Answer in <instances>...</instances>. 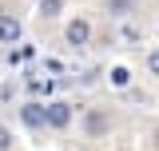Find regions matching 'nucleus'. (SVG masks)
<instances>
[{"mask_svg":"<svg viewBox=\"0 0 159 151\" xmlns=\"http://www.w3.org/2000/svg\"><path fill=\"white\" fill-rule=\"evenodd\" d=\"M64 40H68L72 48H80V44H88V40H92V24H88V20H72V24L64 28Z\"/></svg>","mask_w":159,"mask_h":151,"instance_id":"1","label":"nucleus"},{"mask_svg":"<svg viewBox=\"0 0 159 151\" xmlns=\"http://www.w3.org/2000/svg\"><path fill=\"white\" fill-rule=\"evenodd\" d=\"M32 92H40V95L52 92V80H32Z\"/></svg>","mask_w":159,"mask_h":151,"instance_id":"11","label":"nucleus"},{"mask_svg":"<svg viewBox=\"0 0 159 151\" xmlns=\"http://www.w3.org/2000/svg\"><path fill=\"white\" fill-rule=\"evenodd\" d=\"M20 32H24V28H20V20L8 16V12H0V40H4V44H16Z\"/></svg>","mask_w":159,"mask_h":151,"instance_id":"4","label":"nucleus"},{"mask_svg":"<svg viewBox=\"0 0 159 151\" xmlns=\"http://www.w3.org/2000/svg\"><path fill=\"white\" fill-rule=\"evenodd\" d=\"M8 147H12V131L0 123V151H8Z\"/></svg>","mask_w":159,"mask_h":151,"instance_id":"10","label":"nucleus"},{"mask_svg":"<svg viewBox=\"0 0 159 151\" xmlns=\"http://www.w3.org/2000/svg\"><path fill=\"white\" fill-rule=\"evenodd\" d=\"M147 72L159 76V48H151V56H147Z\"/></svg>","mask_w":159,"mask_h":151,"instance_id":"9","label":"nucleus"},{"mask_svg":"<svg viewBox=\"0 0 159 151\" xmlns=\"http://www.w3.org/2000/svg\"><path fill=\"white\" fill-rule=\"evenodd\" d=\"M40 16H60V0H40Z\"/></svg>","mask_w":159,"mask_h":151,"instance_id":"7","label":"nucleus"},{"mask_svg":"<svg viewBox=\"0 0 159 151\" xmlns=\"http://www.w3.org/2000/svg\"><path fill=\"white\" fill-rule=\"evenodd\" d=\"M155 143H159V131H155Z\"/></svg>","mask_w":159,"mask_h":151,"instance_id":"12","label":"nucleus"},{"mask_svg":"<svg viewBox=\"0 0 159 151\" xmlns=\"http://www.w3.org/2000/svg\"><path fill=\"white\" fill-rule=\"evenodd\" d=\"M20 119H24L28 127H48V108H44V103H24V108H20Z\"/></svg>","mask_w":159,"mask_h":151,"instance_id":"2","label":"nucleus"},{"mask_svg":"<svg viewBox=\"0 0 159 151\" xmlns=\"http://www.w3.org/2000/svg\"><path fill=\"white\" fill-rule=\"evenodd\" d=\"M111 84H116V88H127V84H131V72H127V68H116V72H111Z\"/></svg>","mask_w":159,"mask_h":151,"instance_id":"6","label":"nucleus"},{"mask_svg":"<svg viewBox=\"0 0 159 151\" xmlns=\"http://www.w3.org/2000/svg\"><path fill=\"white\" fill-rule=\"evenodd\" d=\"M68 123H72V103H64V99L48 103V127H68Z\"/></svg>","mask_w":159,"mask_h":151,"instance_id":"3","label":"nucleus"},{"mask_svg":"<svg viewBox=\"0 0 159 151\" xmlns=\"http://www.w3.org/2000/svg\"><path fill=\"white\" fill-rule=\"evenodd\" d=\"M103 131H107V115L92 112V115H88V135H103Z\"/></svg>","mask_w":159,"mask_h":151,"instance_id":"5","label":"nucleus"},{"mask_svg":"<svg viewBox=\"0 0 159 151\" xmlns=\"http://www.w3.org/2000/svg\"><path fill=\"white\" fill-rule=\"evenodd\" d=\"M107 8H111V12H119V16H123V12H131V0H107Z\"/></svg>","mask_w":159,"mask_h":151,"instance_id":"8","label":"nucleus"}]
</instances>
